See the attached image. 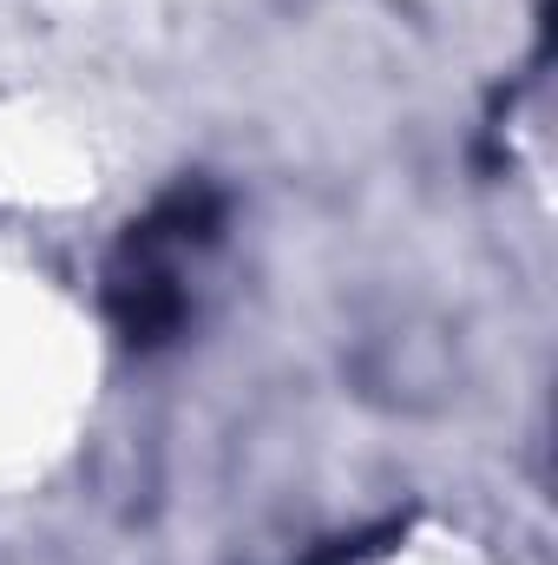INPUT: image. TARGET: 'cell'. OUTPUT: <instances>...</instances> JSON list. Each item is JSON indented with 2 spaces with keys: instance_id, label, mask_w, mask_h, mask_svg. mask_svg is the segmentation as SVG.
Here are the masks:
<instances>
[{
  "instance_id": "obj_1",
  "label": "cell",
  "mask_w": 558,
  "mask_h": 565,
  "mask_svg": "<svg viewBox=\"0 0 558 565\" xmlns=\"http://www.w3.org/2000/svg\"><path fill=\"white\" fill-rule=\"evenodd\" d=\"M171 257H178V250H164V244H151L139 231H126V244H119L112 264H106V316H112V329H119L132 349L171 342V335L184 329V316H191V296H184Z\"/></svg>"
},
{
  "instance_id": "obj_2",
  "label": "cell",
  "mask_w": 558,
  "mask_h": 565,
  "mask_svg": "<svg viewBox=\"0 0 558 565\" xmlns=\"http://www.w3.org/2000/svg\"><path fill=\"white\" fill-rule=\"evenodd\" d=\"M401 526H382V533H362V540H342V546H329V553H315L309 565H362L368 553H382V540H395Z\"/></svg>"
}]
</instances>
